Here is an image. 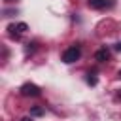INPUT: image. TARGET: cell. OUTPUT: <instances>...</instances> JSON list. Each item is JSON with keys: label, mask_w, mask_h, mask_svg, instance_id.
Instances as JSON below:
<instances>
[{"label": "cell", "mask_w": 121, "mask_h": 121, "mask_svg": "<svg viewBox=\"0 0 121 121\" xmlns=\"http://www.w3.org/2000/svg\"><path fill=\"white\" fill-rule=\"evenodd\" d=\"M79 57H81V49H79V45H72V47H68V49L62 53V60H64L66 64H72V62L79 60Z\"/></svg>", "instance_id": "cell-1"}, {"label": "cell", "mask_w": 121, "mask_h": 121, "mask_svg": "<svg viewBox=\"0 0 121 121\" xmlns=\"http://www.w3.org/2000/svg\"><path fill=\"white\" fill-rule=\"evenodd\" d=\"M19 93H21L23 96H40L42 89H40L36 83H30V81H26V83H23V85H21Z\"/></svg>", "instance_id": "cell-2"}, {"label": "cell", "mask_w": 121, "mask_h": 121, "mask_svg": "<svg viewBox=\"0 0 121 121\" xmlns=\"http://www.w3.org/2000/svg\"><path fill=\"white\" fill-rule=\"evenodd\" d=\"M26 30H28V25H26V23H13V25L8 26V32H9L11 38H19V36L25 34Z\"/></svg>", "instance_id": "cell-3"}, {"label": "cell", "mask_w": 121, "mask_h": 121, "mask_svg": "<svg viewBox=\"0 0 121 121\" xmlns=\"http://www.w3.org/2000/svg\"><path fill=\"white\" fill-rule=\"evenodd\" d=\"M95 60H98V62H106V60H110V49L104 45V47H100V49H96V53H95Z\"/></svg>", "instance_id": "cell-4"}, {"label": "cell", "mask_w": 121, "mask_h": 121, "mask_svg": "<svg viewBox=\"0 0 121 121\" xmlns=\"http://www.w3.org/2000/svg\"><path fill=\"white\" fill-rule=\"evenodd\" d=\"M87 4H89V8H93V9H104L106 6H113L112 0H87Z\"/></svg>", "instance_id": "cell-5"}, {"label": "cell", "mask_w": 121, "mask_h": 121, "mask_svg": "<svg viewBox=\"0 0 121 121\" xmlns=\"http://www.w3.org/2000/svg\"><path fill=\"white\" fill-rule=\"evenodd\" d=\"M43 113H45V110H43L42 106H34V108L30 110V115H32V117H38V115H43Z\"/></svg>", "instance_id": "cell-6"}, {"label": "cell", "mask_w": 121, "mask_h": 121, "mask_svg": "<svg viewBox=\"0 0 121 121\" xmlns=\"http://www.w3.org/2000/svg\"><path fill=\"white\" fill-rule=\"evenodd\" d=\"M87 83H89V85H96V76H95V72H89V74H87Z\"/></svg>", "instance_id": "cell-7"}, {"label": "cell", "mask_w": 121, "mask_h": 121, "mask_svg": "<svg viewBox=\"0 0 121 121\" xmlns=\"http://www.w3.org/2000/svg\"><path fill=\"white\" fill-rule=\"evenodd\" d=\"M36 49V42H32V43H26V53H32Z\"/></svg>", "instance_id": "cell-8"}, {"label": "cell", "mask_w": 121, "mask_h": 121, "mask_svg": "<svg viewBox=\"0 0 121 121\" xmlns=\"http://www.w3.org/2000/svg\"><path fill=\"white\" fill-rule=\"evenodd\" d=\"M115 51H119V53H121V42H117V43H115Z\"/></svg>", "instance_id": "cell-9"}, {"label": "cell", "mask_w": 121, "mask_h": 121, "mask_svg": "<svg viewBox=\"0 0 121 121\" xmlns=\"http://www.w3.org/2000/svg\"><path fill=\"white\" fill-rule=\"evenodd\" d=\"M21 121H32V115H26V117H23Z\"/></svg>", "instance_id": "cell-10"}, {"label": "cell", "mask_w": 121, "mask_h": 121, "mask_svg": "<svg viewBox=\"0 0 121 121\" xmlns=\"http://www.w3.org/2000/svg\"><path fill=\"white\" fill-rule=\"evenodd\" d=\"M117 78H119V79H121V70H119V72H117Z\"/></svg>", "instance_id": "cell-11"}, {"label": "cell", "mask_w": 121, "mask_h": 121, "mask_svg": "<svg viewBox=\"0 0 121 121\" xmlns=\"http://www.w3.org/2000/svg\"><path fill=\"white\" fill-rule=\"evenodd\" d=\"M117 96H119V98H121V91H119V93H117Z\"/></svg>", "instance_id": "cell-12"}, {"label": "cell", "mask_w": 121, "mask_h": 121, "mask_svg": "<svg viewBox=\"0 0 121 121\" xmlns=\"http://www.w3.org/2000/svg\"><path fill=\"white\" fill-rule=\"evenodd\" d=\"M6 2H13V0H6Z\"/></svg>", "instance_id": "cell-13"}]
</instances>
